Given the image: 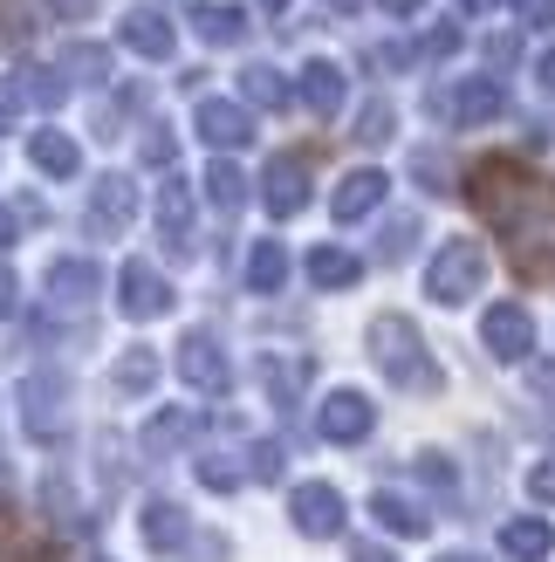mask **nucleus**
<instances>
[{
  "instance_id": "a18cd8bd",
  "label": "nucleus",
  "mask_w": 555,
  "mask_h": 562,
  "mask_svg": "<svg viewBox=\"0 0 555 562\" xmlns=\"http://www.w3.org/2000/svg\"><path fill=\"white\" fill-rule=\"evenodd\" d=\"M529 494L535 501H555V460H535L529 467Z\"/></svg>"
},
{
  "instance_id": "7ed1b4c3",
  "label": "nucleus",
  "mask_w": 555,
  "mask_h": 562,
  "mask_svg": "<svg viewBox=\"0 0 555 562\" xmlns=\"http://www.w3.org/2000/svg\"><path fill=\"white\" fill-rule=\"evenodd\" d=\"M21 426H27V439H42V446H55V439H69V426H76V378L69 371H27L21 378Z\"/></svg>"
},
{
  "instance_id": "8fccbe9b",
  "label": "nucleus",
  "mask_w": 555,
  "mask_h": 562,
  "mask_svg": "<svg viewBox=\"0 0 555 562\" xmlns=\"http://www.w3.org/2000/svg\"><path fill=\"white\" fill-rule=\"evenodd\" d=\"M487 55H494V63H514L521 42H514V35H494V42H487Z\"/></svg>"
},
{
  "instance_id": "a19ab883",
  "label": "nucleus",
  "mask_w": 555,
  "mask_h": 562,
  "mask_svg": "<svg viewBox=\"0 0 555 562\" xmlns=\"http://www.w3.org/2000/svg\"><path fill=\"white\" fill-rule=\"evenodd\" d=\"M42 508H48L55 521H76V487L63 481V473H48V481H42Z\"/></svg>"
},
{
  "instance_id": "2eb2a0df",
  "label": "nucleus",
  "mask_w": 555,
  "mask_h": 562,
  "mask_svg": "<svg viewBox=\"0 0 555 562\" xmlns=\"http://www.w3.org/2000/svg\"><path fill=\"white\" fill-rule=\"evenodd\" d=\"M185 536H192L185 508H179V501H165V494H151V501H145V515H137V542H145L151 555H179Z\"/></svg>"
},
{
  "instance_id": "0eeeda50",
  "label": "nucleus",
  "mask_w": 555,
  "mask_h": 562,
  "mask_svg": "<svg viewBox=\"0 0 555 562\" xmlns=\"http://www.w3.org/2000/svg\"><path fill=\"white\" fill-rule=\"evenodd\" d=\"M288 528H295V536H309V542H337L343 536V494L329 487V481L295 487L288 494Z\"/></svg>"
},
{
  "instance_id": "f8f14e48",
  "label": "nucleus",
  "mask_w": 555,
  "mask_h": 562,
  "mask_svg": "<svg viewBox=\"0 0 555 562\" xmlns=\"http://www.w3.org/2000/svg\"><path fill=\"white\" fill-rule=\"evenodd\" d=\"M179 378L192 391H206V398H219V391L234 384V363H227V350H219L213 329H192L185 344H179Z\"/></svg>"
},
{
  "instance_id": "603ef678",
  "label": "nucleus",
  "mask_w": 555,
  "mask_h": 562,
  "mask_svg": "<svg viewBox=\"0 0 555 562\" xmlns=\"http://www.w3.org/2000/svg\"><path fill=\"white\" fill-rule=\"evenodd\" d=\"M535 82H542V97H555V48H548L542 63H535Z\"/></svg>"
},
{
  "instance_id": "20e7f679",
  "label": "nucleus",
  "mask_w": 555,
  "mask_h": 562,
  "mask_svg": "<svg viewBox=\"0 0 555 562\" xmlns=\"http://www.w3.org/2000/svg\"><path fill=\"white\" fill-rule=\"evenodd\" d=\"M480 281H487V247L480 240H446L432 255V268H426V295L460 308L466 295H480Z\"/></svg>"
},
{
  "instance_id": "4468645a",
  "label": "nucleus",
  "mask_w": 555,
  "mask_h": 562,
  "mask_svg": "<svg viewBox=\"0 0 555 562\" xmlns=\"http://www.w3.org/2000/svg\"><path fill=\"white\" fill-rule=\"evenodd\" d=\"M508 110V90L494 76H466L453 97H439V117H453V124H494Z\"/></svg>"
},
{
  "instance_id": "e433bc0d",
  "label": "nucleus",
  "mask_w": 555,
  "mask_h": 562,
  "mask_svg": "<svg viewBox=\"0 0 555 562\" xmlns=\"http://www.w3.org/2000/svg\"><path fill=\"white\" fill-rule=\"evenodd\" d=\"M240 473H254V481H282V473H288V446L282 439H254V453H247Z\"/></svg>"
},
{
  "instance_id": "bf43d9fd",
  "label": "nucleus",
  "mask_w": 555,
  "mask_h": 562,
  "mask_svg": "<svg viewBox=\"0 0 555 562\" xmlns=\"http://www.w3.org/2000/svg\"><path fill=\"white\" fill-rule=\"evenodd\" d=\"M254 8H268V14H282V8H288V0H254Z\"/></svg>"
},
{
  "instance_id": "9b49d317",
  "label": "nucleus",
  "mask_w": 555,
  "mask_h": 562,
  "mask_svg": "<svg viewBox=\"0 0 555 562\" xmlns=\"http://www.w3.org/2000/svg\"><path fill=\"white\" fill-rule=\"evenodd\" d=\"M261 206L274 220H288V213L309 206V158H302V151H274L268 172H261Z\"/></svg>"
},
{
  "instance_id": "6e6d98bb",
  "label": "nucleus",
  "mask_w": 555,
  "mask_h": 562,
  "mask_svg": "<svg viewBox=\"0 0 555 562\" xmlns=\"http://www.w3.org/2000/svg\"><path fill=\"white\" fill-rule=\"evenodd\" d=\"M460 14H474V21H480V14H494V0H460Z\"/></svg>"
},
{
  "instance_id": "49530a36",
  "label": "nucleus",
  "mask_w": 555,
  "mask_h": 562,
  "mask_svg": "<svg viewBox=\"0 0 555 562\" xmlns=\"http://www.w3.org/2000/svg\"><path fill=\"white\" fill-rule=\"evenodd\" d=\"M514 14L529 27H555V0H514Z\"/></svg>"
},
{
  "instance_id": "c756f323",
  "label": "nucleus",
  "mask_w": 555,
  "mask_h": 562,
  "mask_svg": "<svg viewBox=\"0 0 555 562\" xmlns=\"http://www.w3.org/2000/svg\"><path fill=\"white\" fill-rule=\"evenodd\" d=\"M110 384H117L124 398H151V384H158V357H151V350H124V357H117V371H110Z\"/></svg>"
},
{
  "instance_id": "58836bf2",
  "label": "nucleus",
  "mask_w": 555,
  "mask_h": 562,
  "mask_svg": "<svg viewBox=\"0 0 555 562\" xmlns=\"http://www.w3.org/2000/svg\"><path fill=\"white\" fill-rule=\"evenodd\" d=\"M411 473H419L426 487H439V494H453V487H460L453 460H446V453H432V446H426V453H411Z\"/></svg>"
},
{
  "instance_id": "4d7b16f0",
  "label": "nucleus",
  "mask_w": 555,
  "mask_h": 562,
  "mask_svg": "<svg viewBox=\"0 0 555 562\" xmlns=\"http://www.w3.org/2000/svg\"><path fill=\"white\" fill-rule=\"evenodd\" d=\"M439 562H480V555H466V549H446V555H439Z\"/></svg>"
},
{
  "instance_id": "37998d69",
  "label": "nucleus",
  "mask_w": 555,
  "mask_h": 562,
  "mask_svg": "<svg viewBox=\"0 0 555 562\" xmlns=\"http://www.w3.org/2000/svg\"><path fill=\"white\" fill-rule=\"evenodd\" d=\"M21 110H27V103H21V82H14V76H0V131H14V124H21Z\"/></svg>"
},
{
  "instance_id": "c85d7f7f",
  "label": "nucleus",
  "mask_w": 555,
  "mask_h": 562,
  "mask_svg": "<svg viewBox=\"0 0 555 562\" xmlns=\"http://www.w3.org/2000/svg\"><path fill=\"white\" fill-rule=\"evenodd\" d=\"M200 186H206V200H213L219 213H240V206H247V186H254V179H247L240 165L219 158V165H206V179H200Z\"/></svg>"
},
{
  "instance_id": "ddd939ff",
  "label": "nucleus",
  "mask_w": 555,
  "mask_h": 562,
  "mask_svg": "<svg viewBox=\"0 0 555 562\" xmlns=\"http://www.w3.org/2000/svg\"><path fill=\"white\" fill-rule=\"evenodd\" d=\"M103 295V268L90 255H55L48 261V302L55 308H90Z\"/></svg>"
},
{
  "instance_id": "c03bdc74",
  "label": "nucleus",
  "mask_w": 555,
  "mask_h": 562,
  "mask_svg": "<svg viewBox=\"0 0 555 562\" xmlns=\"http://www.w3.org/2000/svg\"><path fill=\"white\" fill-rule=\"evenodd\" d=\"M14 308H21V274H14L8 261H0V323H8Z\"/></svg>"
},
{
  "instance_id": "4be33fe9",
  "label": "nucleus",
  "mask_w": 555,
  "mask_h": 562,
  "mask_svg": "<svg viewBox=\"0 0 555 562\" xmlns=\"http://www.w3.org/2000/svg\"><path fill=\"white\" fill-rule=\"evenodd\" d=\"M192 27H200L206 48H234L247 35V8H234V0H200V8H192Z\"/></svg>"
},
{
  "instance_id": "13d9d810",
  "label": "nucleus",
  "mask_w": 555,
  "mask_h": 562,
  "mask_svg": "<svg viewBox=\"0 0 555 562\" xmlns=\"http://www.w3.org/2000/svg\"><path fill=\"white\" fill-rule=\"evenodd\" d=\"M55 8H63V14H82V8H90V0H55Z\"/></svg>"
},
{
  "instance_id": "cd10ccee",
  "label": "nucleus",
  "mask_w": 555,
  "mask_h": 562,
  "mask_svg": "<svg viewBox=\"0 0 555 562\" xmlns=\"http://www.w3.org/2000/svg\"><path fill=\"white\" fill-rule=\"evenodd\" d=\"M240 97L247 103H254V110H288V82H282V69H274V63H247L240 69Z\"/></svg>"
},
{
  "instance_id": "9d476101",
  "label": "nucleus",
  "mask_w": 555,
  "mask_h": 562,
  "mask_svg": "<svg viewBox=\"0 0 555 562\" xmlns=\"http://www.w3.org/2000/svg\"><path fill=\"white\" fill-rule=\"evenodd\" d=\"M316 432L329 446H364L377 432V405L364 398V391H329L322 412H316Z\"/></svg>"
},
{
  "instance_id": "473e14b6",
  "label": "nucleus",
  "mask_w": 555,
  "mask_h": 562,
  "mask_svg": "<svg viewBox=\"0 0 555 562\" xmlns=\"http://www.w3.org/2000/svg\"><path fill=\"white\" fill-rule=\"evenodd\" d=\"M63 69H69L76 82H103V76H110V48H103V42H69V48H63Z\"/></svg>"
},
{
  "instance_id": "412c9836",
  "label": "nucleus",
  "mask_w": 555,
  "mask_h": 562,
  "mask_svg": "<svg viewBox=\"0 0 555 562\" xmlns=\"http://www.w3.org/2000/svg\"><path fill=\"white\" fill-rule=\"evenodd\" d=\"M548 549H555V528H548L542 515L501 521V555H508V562H548Z\"/></svg>"
},
{
  "instance_id": "a878e982",
  "label": "nucleus",
  "mask_w": 555,
  "mask_h": 562,
  "mask_svg": "<svg viewBox=\"0 0 555 562\" xmlns=\"http://www.w3.org/2000/svg\"><path fill=\"white\" fill-rule=\"evenodd\" d=\"M282 281H288V247L282 240H254V247H247V289H254V295H282Z\"/></svg>"
},
{
  "instance_id": "6e6552de",
  "label": "nucleus",
  "mask_w": 555,
  "mask_h": 562,
  "mask_svg": "<svg viewBox=\"0 0 555 562\" xmlns=\"http://www.w3.org/2000/svg\"><path fill=\"white\" fill-rule=\"evenodd\" d=\"M508 255H514V268L529 274V281H555V200L535 206V213L508 234Z\"/></svg>"
},
{
  "instance_id": "2f4dec72",
  "label": "nucleus",
  "mask_w": 555,
  "mask_h": 562,
  "mask_svg": "<svg viewBox=\"0 0 555 562\" xmlns=\"http://www.w3.org/2000/svg\"><path fill=\"white\" fill-rule=\"evenodd\" d=\"M261 384H268L274 412H295V405H302V371H295V363H282V357H261Z\"/></svg>"
},
{
  "instance_id": "1a4fd4ad",
  "label": "nucleus",
  "mask_w": 555,
  "mask_h": 562,
  "mask_svg": "<svg viewBox=\"0 0 555 562\" xmlns=\"http://www.w3.org/2000/svg\"><path fill=\"white\" fill-rule=\"evenodd\" d=\"M480 344H487V357H501V363H529V350H535V316L521 302H494L487 316H480Z\"/></svg>"
},
{
  "instance_id": "6ab92c4d",
  "label": "nucleus",
  "mask_w": 555,
  "mask_h": 562,
  "mask_svg": "<svg viewBox=\"0 0 555 562\" xmlns=\"http://www.w3.org/2000/svg\"><path fill=\"white\" fill-rule=\"evenodd\" d=\"M384 186H392V179H384L377 165H356V172H343V186L329 192V213H337V220H364V213L384 206Z\"/></svg>"
},
{
  "instance_id": "f257e3e1",
  "label": "nucleus",
  "mask_w": 555,
  "mask_h": 562,
  "mask_svg": "<svg viewBox=\"0 0 555 562\" xmlns=\"http://www.w3.org/2000/svg\"><path fill=\"white\" fill-rule=\"evenodd\" d=\"M364 350L384 378H392L398 391H411V398H432V391H446V371H439L432 344L419 336V323L398 316V308H384V316H371L364 329Z\"/></svg>"
},
{
  "instance_id": "f03ea898",
  "label": "nucleus",
  "mask_w": 555,
  "mask_h": 562,
  "mask_svg": "<svg viewBox=\"0 0 555 562\" xmlns=\"http://www.w3.org/2000/svg\"><path fill=\"white\" fill-rule=\"evenodd\" d=\"M555 192L542 186V179H529L514 158H487L480 172H474V206H480V220L494 234H514L521 220H529L535 206H548Z\"/></svg>"
},
{
  "instance_id": "dca6fc26",
  "label": "nucleus",
  "mask_w": 555,
  "mask_h": 562,
  "mask_svg": "<svg viewBox=\"0 0 555 562\" xmlns=\"http://www.w3.org/2000/svg\"><path fill=\"white\" fill-rule=\"evenodd\" d=\"M117 42H124L131 55H145V63H165V55L179 48V27L165 21L158 8H131V14L117 21Z\"/></svg>"
},
{
  "instance_id": "052dcab7",
  "label": "nucleus",
  "mask_w": 555,
  "mask_h": 562,
  "mask_svg": "<svg viewBox=\"0 0 555 562\" xmlns=\"http://www.w3.org/2000/svg\"><path fill=\"white\" fill-rule=\"evenodd\" d=\"M329 8H356V0H329Z\"/></svg>"
},
{
  "instance_id": "72a5a7b5",
  "label": "nucleus",
  "mask_w": 555,
  "mask_h": 562,
  "mask_svg": "<svg viewBox=\"0 0 555 562\" xmlns=\"http://www.w3.org/2000/svg\"><path fill=\"white\" fill-rule=\"evenodd\" d=\"M411 179H419L432 200L439 192H460V179H453V158L446 151H411Z\"/></svg>"
},
{
  "instance_id": "5fc2aeb1",
  "label": "nucleus",
  "mask_w": 555,
  "mask_h": 562,
  "mask_svg": "<svg viewBox=\"0 0 555 562\" xmlns=\"http://www.w3.org/2000/svg\"><path fill=\"white\" fill-rule=\"evenodd\" d=\"M377 8H384V14H419L426 0H377Z\"/></svg>"
},
{
  "instance_id": "5701e85b",
  "label": "nucleus",
  "mask_w": 555,
  "mask_h": 562,
  "mask_svg": "<svg viewBox=\"0 0 555 562\" xmlns=\"http://www.w3.org/2000/svg\"><path fill=\"white\" fill-rule=\"evenodd\" d=\"M27 158H35V172H48V179H76L82 172V151H76L69 131H35L27 137Z\"/></svg>"
},
{
  "instance_id": "393cba45",
  "label": "nucleus",
  "mask_w": 555,
  "mask_h": 562,
  "mask_svg": "<svg viewBox=\"0 0 555 562\" xmlns=\"http://www.w3.org/2000/svg\"><path fill=\"white\" fill-rule=\"evenodd\" d=\"M309 281L316 289H356V281H364V261L350 255V247H309Z\"/></svg>"
},
{
  "instance_id": "39448f33",
  "label": "nucleus",
  "mask_w": 555,
  "mask_h": 562,
  "mask_svg": "<svg viewBox=\"0 0 555 562\" xmlns=\"http://www.w3.org/2000/svg\"><path fill=\"white\" fill-rule=\"evenodd\" d=\"M131 220H137V186L124 172L90 179V200H82V234H90V240H124Z\"/></svg>"
},
{
  "instance_id": "4c0bfd02",
  "label": "nucleus",
  "mask_w": 555,
  "mask_h": 562,
  "mask_svg": "<svg viewBox=\"0 0 555 562\" xmlns=\"http://www.w3.org/2000/svg\"><path fill=\"white\" fill-rule=\"evenodd\" d=\"M63 97H69V82L55 76V69H27V76H21V103H42V110H55Z\"/></svg>"
},
{
  "instance_id": "3c124183",
  "label": "nucleus",
  "mask_w": 555,
  "mask_h": 562,
  "mask_svg": "<svg viewBox=\"0 0 555 562\" xmlns=\"http://www.w3.org/2000/svg\"><path fill=\"white\" fill-rule=\"evenodd\" d=\"M14 234H21V220H14V206L0 200V247H14Z\"/></svg>"
},
{
  "instance_id": "f704fd0d",
  "label": "nucleus",
  "mask_w": 555,
  "mask_h": 562,
  "mask_svg": "<svg viewBox=\"0 0 555 562\" xmlns=\"http://www.w3.org/2000/svg\"><path fill=\"white\" fill-rule=\"evenodd\" d=\"M192 473H200V487H213V494H234L247 481V473L234 467V453H200V460H192Z\"/></svg>"
},
{
  "instance_id": "bb28decb",
  "label": "nucleus",
  "mask_w": 555,
  "mask_h": 562,
  "mask_svg": "<svg viewBox=\"0 0 555 562\" xmlns=\"http://www.w3.org/2000/svg\"><path fill=\"white\" fill-rule=\"evenodd\" d=\"M302 103H309V117H337L343 110V69L337 63H309L302 69Z\"/></svg>"
},
{
  "instance_id": "b1692460",
  "label": "nucleus",
  "mask_w": 555,
  "mask_h": 562,
  "mask_svg": "<svg viewBox=\"0 0 555 562\" xmlns=\"http://www.w3.org/2000/svg\"><path fill=\"white\" fill-rule=\"evenodd\" d=\"M371 515H377V528H392V536H426V528H432V515L411 494H398V487H377L371 494Z\"/></svg>"
},
{
  "instance_id": "f3484780",
  "label": "nucleus",
  "mask_w": 555,
  "mask_h": 562,
  "mask_svg": "<svg viewBox=\"0 0 555 562\" xmlns=\"http://www.w3.org/2000/svg\"><path fill=\"white\" fill-rule=\"evenodd\" d=\"M192 432H200V412H185V405H158V412L145 418V432H137V453H145V460H172Z\"/></svg>"
},
{
  "instance_id": "ea45409f",
  "label": "nucleus",
  "mask_w": 555,
  "mask_h": 562,
  "mask_svg": "<svg viewBox=\"0 0 555 562\" xmlns=\"http://www.w3.org/2000/svg\"><path fill=\"white\" fill-rule=\"evenodd\" d=\"M529 391H535L542 418L555 426V357H529Z\"/></svg>"
},
{
  "instance_id": "09e8293b",
  "label": "nucleus",
  "mask_w": 555,
  "mask_h": 562,
  "mask_svg": "<svg viewBox=\"0 0 555 562\" xmlns=\"http://www.w3.org/2000/svg\"><path fill=\"white\" fill-rule=\"evenodd\" d=\"M460 48V27L446 21V27H432V35H426V55H453Z\"/></svg>"
},
{
  "instance_id": "c9c22d12",
  "label": "nucleus",
  "mask_w": 555,
  "mask_h": 562,
  "mask_svg": "<svg viewBox=\"0 0 555 562\" xmlns=\"http://www.w3.org/2000/svg\"><path fill=\"white\" fill-rule=\"evenodd\" d=\"M411 240H419V213H398L392 227L377 234V261H405V255H411Z\"/></svg>"
},
{
  "instance_id": "680f3d73",
  "label": "nucleus",
  "mask_w": 555,
  "mask_h": 562,
  "mask_svg": "<svg viewBox=\"0 0 555 562\" xmlns=\"http://www.w3.org/2000/svg\"><path fill=\"white\" fill-rule=\"evenodd\" d=\"M97 562H103V555H97Z\"/></svg>"
},
{
  "instance_id": "aec40b11",
  "label": "nucleus",
  "mask_w": 555,
  "mask_h": 562,
  "mask_svg": "<svg viewBox=\"0 0 555 562\" xmlns=\"http://www.w3.org/2000/svg\"><path fill=\"white\" fill-rule=\"evenodd\" d=\"M151 213H158V234H165V247L172 255H192V186L185 179H165L158 186V200H151Z\"/></svg>"
},
{
  "instance_id": "864d4df0",
  "label": "nucleus",
  "mask_w": 555,
  "mask_h": 562,
  "mask_svg": "<svg viewBox=\"0 0 555 562\" xmlns=\"http://www.w3.org/2000/svg\"><path fill=\"white\" fill-rule=\"evenodd\" d=\"M350 562H392V549H377V542H356V549H350Z\"/></svg>"
},
{
  "instance_id": "7c9ffc66",
  "label": "nucleus",
  "mask_w": 555,
  "mask_h": 562,
  "mask_svg": "<svg viewBox=\"0 0 555 562\" xmlns=\"http://www.w3.org/2000/svg\"><path fill=\"white\" fill-rule=\"evenodd\" d=\"M350 137H356V145H392V137H398V110H392V97H364Z\"/></svg>"
},
{
  "instance_id": "423d86ee",
  "label": "nucleus",
  "mask_w": 555,
  "mask_h": 562,
  "mask_svg": "<svg viewBox=\"0 0 555 562\" xmlns=\"http://www.w3.org/2000/svg\"><path fill=\"white\" fill-rule=\"evenodd\" d=\"M117 308L131 323H158V316H172L179 295H172V281H165L151 261H124L117 268Z\"/></svg>"
},
{
  "instance_id": "79ce46f5",
  "label": "nucleus",
  "mask_w": 555,
  "mask_h": 562,
  "mask_svg": "<svg viewBox=\"0 0 555 562\" xmlns=\"http://www.w3.org/2000/svg\"><path fill=\"white\" fill-rule=\"evenodd\" d=\"M172 158H179L172 124H151V137H145V165H172Z\"/></svg>"
},
{
  "instance_id": "de8ad7c7",
  "label": "nucleus",
  "mask_w": 555,
  "mask_h": 562,
  "mask_svg": "<svg viewBox=\"0 0 555 562\" xmlns=\"http://www.w3.org/2000/svg\"><path fill=\"white\" fill-rule=\"evenodd\" d=\"M364 63H377V69H405V63H411V48H405V42H384V48L364 55Z\"/></svg>"
},
{
  "instance_id": "a211bd4d",
  "label": "nucleus",
  "mask_w": 555,
  "mask_h": 562,
  "mask_svg": "<svg viewBox=\"0 0 555 562\" xmlns=\"http://www.w3.org/2000/svg\"><path fill=\"white\" fill-rule=\"evenodd\" d=\"M192 124H200V137H206V145H219V151H234V145H247V137H254L247 103H227V97H200Z\"/></svg>"
}]
</instances>
